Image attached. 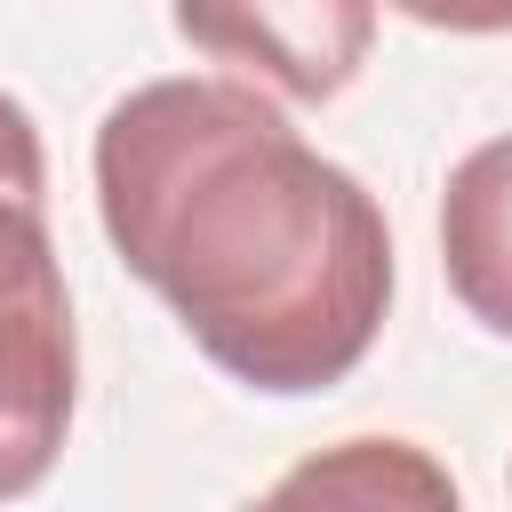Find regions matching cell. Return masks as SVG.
Wrapping results in <instances>:
<instances>
[{
    "label": "cell",
    "instance_id": "2",
    "mask_svg": "<svg viewBox=\"0 0 512 512\" xmlns=\"http://www.w3.org/2000/svg\"><path fill=\"white\" fill-rule=\"evenodd\" d=\"M72 400H80V336L48 240V200L0 192V504L32 496L56 472Z\"/></svg>",
    "mask_w": 512,
    "mask_h": 512
},
{
    "label": "cell",
    "instance_id": "6",
    "mask_svg": "<svg viewBox=\"0 0 512 512\" xmlns=\"http://www.w3.org/2000/svg\"><path fill=\"white\" fill-rule=\"evenodd\" d=\"M0 192H24V200H48V152H40V128L32 112L0 88Z\"/></svg>",
    "mask_w": 512,
    "mask_h": 512
},
{
    "label": "cell",
    "instance_id": "3",
    "mask_svg": "<svg viewBox=\"0 0 512 512\" xmlns=\"http://www.w3.org/2000/svg\"><path fill=\"white\" fill-rule=\"evenodd\" d=\"M176 32L304 104L344 96L368 40H376V8H240V16H192L176 8Z\"/></svg>",
    "mask_w": 512,
    "mask_h": 512
},
{
    "label": "cell",
    "instance_id": "4",
    "mask_svg": "<svg viewBox=\"0 0 512 512\" xmlns=\"http://www.w3.org/2000/svg\"><path fill=\"white\" fill-rule=\"evenodd\" d=\"M240 512H464V496L432 448L400 432H352V440L296 456Z\"/></svg>",
    "mask_w": 512,
    "mask_h": 512
},
{
    "label": "cell",
    "instance_id": "1",
    "mask_svg": "<svg viewBox=\"0 0 512 512\" xmlns=\"http://www.w3.org/2000/svg\"><path fill=\"white\" fill-rule=\"evenodd\" d=\"M96 216L184 336L272 400L344 384L392 312L376 192L312 152L256 80L128 88L96 120Z\"/></svg>",
    "mask_w": 512,
    "mask_h": 512
},
{
    "label": "cell",
    "instance_id": "5",
    "mask_svg": "<svg viewBox=\"0 0 512 512\" xmlns=\"http://www.w3.org/2000/svg\"><path fill=\"white\" fill-rule=\"evenodd\" d=\"M440 272L448 296L488 328L512 336V128L472 144L440 192Z\"/></svg>",
    "mask_w": 512,
    "mask_h": 512
}]
</instances>
